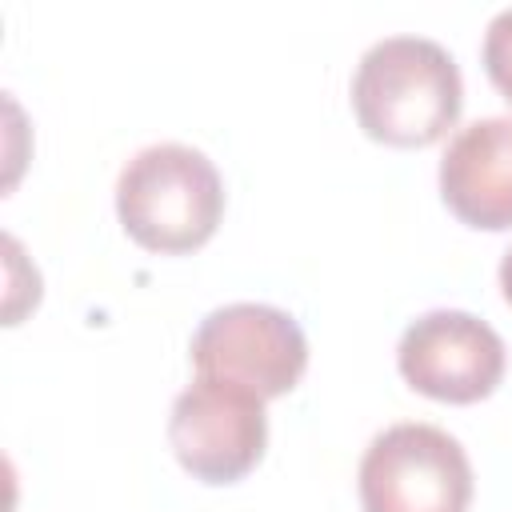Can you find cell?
<instances>
[{
	"instance_id": "cell-9",
	"label": "cell",
	"mask_w": 512,
	"mask_h": 512,
	"mask_svg": "<svg viewBox=\"0 0 512 512\" xmlns=\"http://www.w3.org/2000/svg\"><path fill=\"white\" fill-rule=\"evenodd\" d=\"M500 292H504V300L512 304V248H508L504 260H500Z\"/></svg>"
},
{
	"instance_id": "cell-6",
	"label": "cell",
	"mask_w": 512,
	"mask_h": 512,
	"mask_svg": "<svg viewBox=\"0 0 512 512\" xmlns=\"http://www.w3.org/2000/svg\"><path fill=\"white\" fill-rule=\"evenodd\" d=\"M400 376L444 404H472L496 392L504 376V340L492 324L460 308L416 316L396 344Z\"/></svg>"
},
{
	"instance_id": "cell-8",
	"label": "cell",
	"mask_w": 512,
	"mask_h": 512,
	"mask_svg": "<svg viewBox=\"0 0 512 512\" xmlns=\"http://www.w3.org/2000/svg\"><path fill=\"white\" fill-rule=\"evenodd\" d=\"M480 60H484V72L496 84V92L512 104V8H500L488 20L484 44H480Z\"/></svg>"
},
{
	"instance_id": "cell-3",
	"label": "cell",
	"mask_w": 512,
	"mask_h": 512,
	"mask_svg": "<svg viewBox=\"0 0 512 512\" xmlns=\"http://www.w3.org/2000/svg\"><path fill=\"white\" fill-rule=\"evenodd\" d=\"M364 512H468L472 464L456 436L436 424H392L360 456Z\"/></svg>"
},
{
	"instance_id": "cell-5",
	"label": "cell",
	"mask_w": 512,
	"mask_h": 512,
	"mask_svg": "<svg viewBox=\"0 0 512 512\" xmlns=\"http://www.w3.org/2000/svg\"><path fill=\"white\" fill-rule=\"evenodd\" d=\"M168 444L184 472L204 484H232L256 468L268 444L264 396L244 384L196 376L168 416Z\"/></svg>"
},
{
	"instance_id": "cell-1",
	"label": "cell",
	"mask_w": 512,
	"mask_h": 512,
	"mask_svg": "<svg viewBox=\"0 0 512 512\" xmlns=\"http://www.w3.org/2000/svg\"><path fill=\"white\" fill-rule=\"evenodd\" d=\"M464 108V80L452 52L428 36L376 40L352 76L360 128L392 148L436 144Z\"/></svg>"
},
{
	"instance_id": "cell-7",
	"label": "cell",
	"mask_w": 512,
	"mask_h": 512,
	"mask_svg": "<svg viewBox=\"0 0 512 512\" xmlns=\"http://www.w3.org/2000/svg\"><path fill=\"white\" fill-rule=\"evenodd\" d=\"M440 196L468 228H512V116L472 120L448 140L440 156Z\"/></svg>"
},
{
	"instance_id": "cell-2",
	"label": "cell",
	"mask_w": 512,
	"mask_h": 512,
	"mask_svg": "<svg viewBox=\"0 0 512 512\" xmlns=\"http://www.w3.org/2000/svg\"><path fill=\"white\" fill-rule=\"evenodd\" d=\"M116 216L148 252H192L224 216L220 172L192 144H148L120 168Z\"/></svg>"
},
{
	"instance_id": "cell-4",
	"label": "cell",
	"mask_w": 512,
	"mask_h": 512,
	"mask_svg": "<svg viewBox=\"0 0 512 512\" xmlns=\"http://www.w3.org/2000/svg\"><path fill=\"white\" fill-rule=\"evenodd\" d=\"M196 376H216L252 388L272 400L300 384L308 368V340L300 324L272 304H224L200 320L192 332Z\"/></svg>"
}]
</instances>
